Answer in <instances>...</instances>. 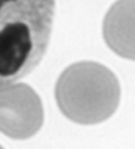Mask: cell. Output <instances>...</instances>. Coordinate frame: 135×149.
<instances>
[{
	"instance_id": "cell-2",
	"label": "cell",
	"mask_w": 135,
	"mask_h": 149,
	"mask_svg": "<svg viewBox=\"0 0 135 149\" xmlns=\"http://www.w3.org/2000/svg\"><path fill=\"white\" fill-rule=\"evenodd\" d=\"M63 115L78 124H97L116 111L121 89L116 76L104 65L80 62L68 66L55 89Z\"/></svg>"
},
{
	"instance_id": "cell-4",
	"label": "cell",
	"mask_w": 135,
	"mask_h": 149,
	"mask_svg": "<svg viewBox=\"0 0 135 149\" xmlns=\"http://www.w3.org/2000/svg\"><path fill=\"white\" fill-rule=\"evenodd\" d=\"M103 38L118 56L135 61V0H118L103 22Z\"/></svg>"
},
{
	"instance_id": "cell-3",
	"label": "cell",
	"mask_w": 135,
	"mask_h": 149,
	"mask_svg": "<svg viewBox=\"0 0 135 149\" xmlns=\"http://www.w3.org/2000/svg\"><path fill=\"white\" fill-rule=\"evenodd\" d=\"M43 122L42 101L30 85H0V133L14 140H26L39 132Z\"/></svg>"
},
{
	"instance_id": "cell-5",
	"label": "cell",
	"mask_w": 135,
	"mask_h": 149,
	"mask_svg": "<svg viewBox=\"0 0 135 149\" xmlns=\"http://www.w3.org/2000/svg\"><path fill=\"white\" fill-rule=\"evenodd\" d=\"M0 149H4V148H3V147H1V146H0Z\"/></svg>"
},
{
	"instance_id": "cell-1",
	"label": "cell",
	"mask_w": 135,
	"mask_h": 149,
	"mask_svg": "<svg viewBox=\"0 0 135 149\" xmlns=\"http://www.w3.org/2000/svg\"><path fill=\"white\" fill-rule=\"evenodd\" d=\"M55 0H0V85L32 72L49 46Z\"/></svg>"
}]
</instances>
